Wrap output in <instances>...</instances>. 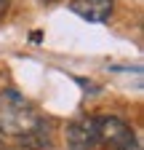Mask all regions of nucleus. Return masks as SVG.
Listing matches in <instances>:
<instances>
[{
  "label": "nucleus",
  "instance_id": "4",
  "mask_svg": "<svg viewBox=\"0 0 144 150\" xmlns=\"http://www.w3.org/2000/svg\"><path fill=\"white\" fill-rule=\"evenodd\" d=\"M69 11L85 19V22H94V24H101L112 16L115 11V0H72L69 3Z\"/></svg>",
  "mask_w": 144,
  "mask_h": 150
},
{
  "label": "nucleus",
  "instance_id": "2",
  "mask_svg": "<svg viewBox=\"0 0 144 150\" xmlns=\"http://www.w3.org/2000/svg\"><path fill=\"white\" fill-rule=\"evenodd\" d=\"M96 134H99V145L110 150H120L136 142L134 129L117 115H96Z\"/></svg>",
  "mask_w": 144,
  "mask_h": 150
},
{
  "label": "nucleus",
  "instance_id": "3",
  "mask_svg": "<svg viewBox=\"0 0 144 150\" xmlns=\"http://www.w3.org/2000/svg\"><path fill=\"white\" fill-rule=\"evenodd\" d=\"M67 145L69 150H94L99 145L96 115H78L67 123Z\"/></svg>",
  "mask_w": 144,
  "mask_h": 150
},
{
  "label": "nucleus",
  "instance_id": "7",
  "mask_svg": "<svg viewBox=\"0 0 144 150\" xmlns=\"http://www.w3.org/2000/svg\"><path fill=\"white\" fill-rule=\"evenodd\" d=\"M120 150H141V145H139V142H134V145H128V147H120Z\"/></svg>",
  "mask_w": 144,
  "mask_h": 150
},
{
  "label": "nucleus",
  "instance_id": "5",
  "mask_svg": "<svg viewBox=\"0 0 144 150\" xmlns=\"http://www.w3.org/2000/svg\"><path fill=\"white\" fill-rule=\"evenodd\" d=\"M19 150H53V139H51V123H40L35 131L19 137Z\"/></svg>",
  "mask_w": 144,
  "mask_h": 150
},
{
  "label": "nucleus",
  "instance_id": "1",
  "mask_svg": "<svg viewBox=\"0 0 144 150\" xmlns=\"http://www.w3.org/2000/svg\"><path fill=\"white\" fill-rule=\"evenodd\" d=\"M45 118L40 115V110L35 107L24 94L16 88H3L0 91V134L8 137H24L29 131H35Z\"/></svg>",
  "mask_w": 144,
  "mask_h": 150
},
{
  "label": "nucleus",
  "instance_id": "6",
  "mask_svg": "<svg viewBox=\"0 0 144 150\" xmlns=\"http://www.w3.org/2000/svg\"><path fill=\"white\" fill-rule=\"evenodd\" d=\"M6 11H8V0H0V16H3Z\"/></svg>",
  "mask_w": 144,
  "mask_h": 150
}]
</instances>
